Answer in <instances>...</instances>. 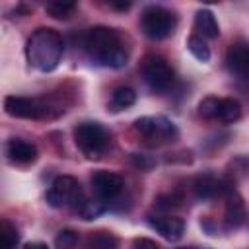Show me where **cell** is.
<instances>
[{
	"mask_svg": "<svg viewBox=\"0 0 249 249\" xmlns=\"http://www.w3.org/2000/svg\"><path fill=\"white\" fill-rule=\"evenodd\" d=\"M226 68L237 76V78H245L247 70H249V47L245 41H235L233 45H230L228 53H226Z\"/></svg>",
	"mask_w": 249,
	"mask_h": 249,
	"instance_id": "8fae6325",
	"label": "cell"
},
{
	"mask_svg": "<svg viewBox=\"0 0 249 249\" xmlns=\"http://www.w3.org/2000/svg\"><path fill=\"white\" fill-rule=\"evenodd\" d=\"M239 119H241V103L233 97H218L214 121L231 124V123H237Z\"/></svg>",
	"mask_w": 249,
	"mask_h": 249,
	"instance_id": "9a60e30c",
	"label": "cell"
},
{
	"mask_svg": "<svg viewBox=\"0 0 249 249\" xmlns=\"http://www.w3.org/2000/svg\"><path fill=\"white\" fill-rule=\"evenodd\" d=\"M80 196H82L80 183L72 175H58L47 191V202L53 208H62V206L76 204L80 200Z\"/></svg>",
	"mask_w": 249,
	"mask_h": 249,
	"instance_id": "52a82bcc",
	"label": "cell"
},
{
	"mask_svg": "<svg viewBox=\"0 0 249 249\" xmlns=\"http://www.w3.org/2000/svg\"><path fill=\"white\" fill-rule=\"evenodd\" d=\"M140 72H142V78L148 84V88L158 93L171 89V86L175 82L173 66L167 62V58H163L160 54H146L140 64Z\"/></svg>",
	"mask_w": 249,
	"mask_h": 249,
	"instance_id": "5b68a950",
	"label": "cell"
},
{
	"mask_svg": "<svg viewBox=\"0 0 249 249\" xmlns=\"http://www.w3.org/2000/svg\"><path fill=\"white\" fill-rule=\"evenodd\" d=\"M200 2H202V4H218L220 0H200Z\"/></svg>",
	"mask_w": 249,
	"mask_h": 249,
	"instance_id": "f1b7e54d",
	"label": "cell"
},
{
	"mask_svg": "<svg viewBox=\"0 0 249 249\" xmlns=\"http://www.w3.org/2000/svg\"><path fill=\"white\" fill-rule=\"evenodd\" d=\"M146 222L152 230H156L167 241H177L185 233V220L179 216H173V214H163V212L148 214Z\"/></svg>",
	"mask_w": 249,
	"mask_h": 249,
	"instance_id": "30bf717a",
	"label": "cell"
},
{
	"mask_svg": "<svg viewBox=\"0 0 249 249\" xmlns=\"http://www.w3.org/2000/svg\"><path fill=\"white\" fill-rule=\"evenodd\" d=\"M134 245L136 247H140V245H148V247H158V243L156 241H152V239H134Z\"/></svg>",
	"mask_w": 249,
	"mask_h": 249,
	"instance_id": "83f0119b",
	"label": "cell"
},
{
	"mask_svg": "<svg viewBox=\"0 0 249 249\" xmlns=\"http://www.w3.org/2000/svg\"><path fill=\"white\" fill-rule=\"evenodd\" d=\"M111 8H115V10H119V12H123V10H126L128 6H130V0H105Z\"/></svg>",
	"mask_w": 249,
	"mask_h": 249,
	"instance_id": "4316f807",
	"label": "cell"
},
{
	"mask_svg": "<svg viewBox=\"0 0 249 249\" xmlns=\"http://www.w3.org/2000/svg\"><path fill=\"white\" fill-rule=\"evenodd\" d=\"M134 130L148 142H154V144H167V142H173L177 136H179V130L177 126L161 117V115H156V117H140L134 121Z\"/></svg>",
	"mask_w": 249,
	"mask_h": 249,
	"instance_id": "8992f818",
	"label": "cell"
},
{
	"mask_svg": "<svg viewBox=\"0 0 249 249\" xmlns=\"http://www.w3.org/2000/svg\"><path fill=\"white\" fill-rule=\"evenodd\" d=\"M230 189H233L230 183L218 179L216 175L212 173H204V175H198L193 183V191L198 198L202 200H208V198H214L218 195H226Z\"/></svg>",
	"mask_w": 249,
	"mask_h": 249,
	"instance_id": "7c38bea8",
	"label": "cell"
},
{
	"mask_svg": "<svg viewBox=\"0 0 249 249\" xmlns=\"http://www.w3.org/2000/svg\"><path fill=\"white\" fill-rule=\"evenodd\" d=\"M187 49L196 60H200V62H208L210 60V47L206 45V41L200 35H191L187 39Z\"/></svg>",
	"mask_w": 249,
	"mask_h": 249,
	"instance_id": "44dd1931",
	"label": "cell"
},
{
	"mask_svg": "<svg viewBox=\"0 0 249 249\" xmlns=\"http://www.w3.org/2000/svg\"><path fill=\"white\" fill-rule=\"evenodd\" d=\"M245 218H247V210H245L243 198L235 193V189H230L226 193V214H224L226 228L239 230L245 224Z\"/></svg>",
	"mask_w": 249,
	"mask_h": 249,
	"instance_id": "4fadbf2b",
	"label": "cell"
},
{
	"mask_svg": "<svg viewBox=\"0 0 249 249\" xmlns=\"http://www.w3.org/2000/svg\"><path fill=\"white\" fill-rule=\"evenodd\" d=\"M6 154H8V158L12 161L27 165V163H33L37 160V146L27 142V140H23V138H12L8 142Z\"/></svg>",
	"mask_w": 249,
	"mask_h": 249,
	"instance_id": "5bb4252c",
	"label": "cell"
},
{
	"mask_svg": "<svg viewBox=\"0 0 249 249\" xmlns=\"http://www.w3.org/2000/svg\"><path fill=\"white\" fill-rule=\"evenodd\" d=\"M91 189L95 193V196L99 200H103L105 204L113 202L124 189V179L119 175V173H113V171H105V169H99L91 175Z\"/></svg>",
	"mask_w": 249,
	"mask_h": 249,
	"instance_id": "9c48e42d",
	"label": "cell"
},
{
	"mask_svg": "<svg viewBox=\"0 0 249 249\" xmlns=\"http://www.w3.org/2000/svg\"><path fill=\"white\" fill-rule=\"evenodd\" d=\"M130 163L138 169H150L156 165V161L146 154H130Z\"/></svg>",
	"mask_w": 249,
	"mask_h": 249,
	"instance_id": "484cf974",
	"label": "cell"
},
{
	"mask_svg": "<svg viewBox=\"0 0 249 249\" xmlns=\"http://www.w3.org/2000/svg\"><path fill=\"white\" fill-rule=\"evenodd\" d=\"M74 206H76V212L82 216V220H95L107 210V204L103 200H99V198L89 200V198H84V196H80V200Z\"/></svg>",
	"mask_w": 249,
	"mask_h": 249,
	"instance_id": "ac0fdd59",
	"label": "cell"
},
{
	"mask_svg": "<svg viewBox=\"0 0 249 249\" xmlns=\"http://www.w3.org/2000/svg\"><path fill=\"white\" fill-rule=\"evenodd\" d=\"M74 142L88 160H99L111 148V132L97 121H86L74 128Z\"/></svg>",
	"mask_w": 249,
	"mask_h": 249,
	"instance_id": "3957f363",
	"label": "cell"
},
{
	"mask_svg": "<svg viewBox=\"0 0 249 249\" xmlns=\"http://www.w3.org/2000/svg\"><path fill=\"white\" fill-rule=\"evenodd\" d=\"M216 105H218V97H214V95L204 97V99L198 103V115H200L202 119L214 121V115H216Z\"/></svg>",
	"mask_w": 249,
	"mask_h": 249,
	"instance_id": "cb8c5ba5",
	"label": "cell"
},
{
	"mask_svg": "<svg viewBox=\"0 0 249 249\" xmlns=\"http://www.w3.org/2000/svg\"><path fill=\"white\" fill-rule=\"evenodd\" d=\"M64 54L62 35L53 27H39L31 33L25 45L27 62L39 72H53Z\"/></svg>",
	"mask_w": 249,
	"mask_h": 249,
	"instance_id": "7a4b0ae2",
	"label": "cell"
},
{
	"mask_svg": "<svg viewBox=\"0 0 249 249\" xmlns=\"http://www.w3.org/2000/svg\"><path fill=\"white\" fill-rule=\"evenodd\" d=\"M195 31L202 39H216L220 35V25L210 10H198L195 14Z\"/></svg>",
	"mask_w": 249,
	"mask_h": 249,
	"instance_id": "2e32d148",
	"label": "cell"
},
{
	"mask_svg": "<svg viewBox=\"0 0 249 249\" xmlns=\"http://www.w3.org/2000/svg\"><path fill=\"white\" fill-rule=\"evenodd\" d=\"M84 49L91 60L107 68H124L128 62V53L117 29L107 25H95L84 35Z\"/></svg>",
	"mask_w": 249,
	"mask_h": 249,
	"instance_id": "6da1fadb",
	"label": "cell"
},
{
	"mask_svg": "<svg viewBox=\"0 0 249 249\" xmlns=\"http://www.w3.org/2000/svg\"><path fill=\"white\" fill-rule=\"evenodd\" d=\"M4 111L16 119H45L49 117V105L37 97L8 95L4 99Z\"/></svg>",
	"mask_w": 249,
	"mask_h": 249,
	"instance_id": "ba28073f",
	"label": "cell"
},
{
	"mask_svg": "<svg viewBox=\"0 0 249 249\" xmlns=\"http://www.w3.org/2000/svg\"><path fill=\"white\" fill-rule=\"evenodd\" d=\"M154 202H156L154 206H156L158 210H171V208L181 206V198L175 196V195H163V196H158Z\"/></svg>",
	"mask_w": 249,
	"mask_h": 249,
	"instance_id": "d4e9b609",
	"label": "cell"
},
{
	"mask_svg": "<svg viewBox=\"0 0 249 249\" xmlns=\"http://www.w3.org/2000/svg\"><path fill=\"white\" fill-rule=\"evenodd\" d=\"M134 103H136V91L128 86H119L111 93L109 107H111V111H123V109L132 107Z\"/></svg>",
	"mask_w": 249,
	"mask_h": 249,
	"instance_id": "e0dca14e",
	"label": "cell"
},
{
	"mask_svg": "<svg viewBox=\"0 0 249 249\" xmlns=\"http://www.w3.org/2000/svg\"><path fill=\"white\" fill-rule=\"evenodd\" d=\"M140 27L148 39L161 41L175 31L177 16L163 6H148L140 16Z\"/></svg>",
	"mask_w": 249,
	"mask_h": 249,
	"instance_id": "277c9868",
	"label": "cell"
},
{
	"mask_svg": "<svg viewBox=\"0 0 249 249\" xmlns=\"http://www.w3.org/2000/svg\"><path fill=\"white\" fill-rule=\"evenodd\" d=\"M19 243V231L18 228L6 220V218H0V249H12Z\"/></svg>",
	"mask_w": 249,
	"mask_h": 249,
	"instance_id": "d6986e66",
	"label": "cell"
},
{
	"mask_svg": "<svg viewBox=\"0 0 249 249\" xmlns=\"http://www.w3.org/2000/svg\"><path fill=\"white\" fill-rule=\"evenodd\" d=\"M78 243V231L74 230H60L54 237V245L58 249H70Z\"/></svg>",
	"mask_w": 249,
	"mask_h": 249,
	"instance_id": "603a6c76",
	"label": "cell"
},
{
	"mask_svg": "<svg viewBox=\"0 0 249 249\" xmlns=\"http://www.w3.org/2000/svg\"><path fill=\"white\" fill-rule=\"evenodd\" d=\"M88 245H89V247H101V249H113V247L119 245V239H117L115 235H111V233L99 231V233L89 235Z\"/></svg>",
	"mask_w": 249,
	"mask_h": 249,
	"instance_id": "7402d4cb",
	"label": "cell"
},
{
	"mask_svg": "<svg viewBox=\"0 0 249 249\" xmlns=\"http://www.w3.org/2000/svg\"><path fill=\"white\" fill-rule=\"evenodd\" d=\"M76 4H78V0H49L47 14L54 19H66L74 12Z\"/></svg>",
	"mask_w": 249,
	"mask_h": 249,
	"instance_id": "ffe728a7",
	"label": "cell"
}]
</instances>
